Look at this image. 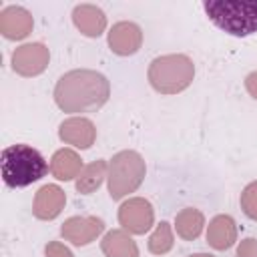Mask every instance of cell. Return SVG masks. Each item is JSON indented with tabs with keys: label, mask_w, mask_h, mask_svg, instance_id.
I'll return each instance as SVG.
<instances>
[{
	"label": "cell",
	"mask_w": 257,
	"mask_h": 257,
	"mask_svg": "<svg viewBox=\"0 0 257 257\" xmlns=\"http://www.w3.org/2000/svg\"><path fill=\"white\" fill-rule=\"evenodd\" d=\"M110 82L104 74L90 68L64 72L54 86V102L64 112H94L106 104Z\"/></svg>",
	"instance_id": "6da1fadb"
},
{
	"label": "cell",
	"mask_w": 257,
	"mask_h": 257,
	"mask_svg": "<svg viewBox=\"0 0 257 257\" xmlns=\"http://www.w3.org/2000/svg\"><path fill=\"white\" fill-rule=\"evenodd\" d=\"M0 167H2L4 183L12 189L28 187V185L36 183L48 171L44 157L30 145L6 147L2 151V157H0Z\"/></svg>",
	"instance_id": "7a4b0ae2"
},
{
	"label": "cell",
	"mask_w": 257,
	"mask_h": 257,
	"mask_svg": "<svg viewBox=\"0 0 257 257\" xmlns=\"http://www.w3.org/2000/svg\"><path fill=\"white\" fill-rule=\"evenodd\" d=\"M203 8L209 20L231 36L257 32V0H207Z\"/></svg>",
	"instance_id": "3957f363"
},
{
	"label": "cell",
	"mask_w": 257,
	"mask_h": 257,
	"mask_svg": "<svg viewBox=\"0 0 257 257\" xmlns=\"http://www.w3.org/2000/svg\"><path fill=\"white\" fill-rule=\"evenodd\" d=\"M149 82L161 94H177L191 86L195 64L187 54H163L149 64Z\"/></svg>",
	"instance_id": "277c9868"
},
{
	"label": "cell",
	"mask_w": 257,
	"mask_h": 257,
	"mask_svg": "<svg viewBox=\"0 0 257 257\" xmlns=\"http://www.w3.org/2000/svg\"><path fill=\"white\" fill-rule=\"evenodd\" d=\"M145 159L137 151H118L108 163V193L114 201L135 193L145 181Z\"/></svg>",
	"instance_id": "5b68a950"
},
{
	"label": "cell",
	"mask_w": 257,
	"mask_h": 257,
	"mask_svg": "<svg viewBox=\"0 0 257 257\" xmlns=\"http://www.w3.org/2000/svg\"><path fill=\"white\" fill-rule=\"evenodd\" d=\"M118 223L131 235H145L155 223V209L143 197H131L118 207Z\"/></svg>",
	"instance_id": "8992f818"
},
{
	"label": "cell",
	"mask_w": 257,
	"mask_h": 257,
	"mask_svg": "<svg viewBox=\"0 0 257 257\" xmlns=\"http://www.w3.org/2000/svg\"><path fill=\"white\" fill-rule=\"evenodd\" d=\"M48 62H50V50L42 42H28L12 52V70L26 78L42 74Z\"/></svg>",
	"instance_id": "52a82bcc"
},
{
	"label": "cell",
	"mask_w": 257,
	"mask_h": 257,
	"mask_svg": "<svg viewBox=\"0 0 257 257\" xmlns=\"http://www.w3.org/2000/svg\"><path fill=\"white\" fill-rule=\"evenodd\" d=\"M102 231H104V221L98 217H92V215L68 217L60 227V235L64 237V241H70L76 247L92 243Z\"/></svg>",
	"instance_id": "ba28073f"
},
{
	"label": "cell",
	"mask_w": 257,
	"mask_h": 257,
	"mask_svg": "<svg viewBox=\"0 0 257 257\" xmlns=\"http://www.w3.org/2000/svg\"><path fill=\"white\" fill-rule=\"evenodd\" d=\"M106 40H108V48L114 54L131 56V54L139 52V48L143 44V30L139 24H135L131 20H122V22L112 24Z\"/></svg>",
	"instance_id": "9c48e42d"
},
{
	"label": "cell",
	"mask_w": 257,
	"mask_h": 257,
	"mask_svg": "<svg viewBox=\"0 0 257 257\" xmlns=\"http://www.w3.org/2000/svg\"><path fill=\"white\" fill-rule=\"evenodd\" d=\"M58 137L66 145H72L76 149H90L96 141V126L92 120L84 116H70L60 122L58 126Z\"/></svg>",
	"instance_id": "30bf717a"
},
{
	"label": "cell",
	"mask_w": 257,
	"mask_h": 257,
	"mask_svg": "<svg viewBox=\"0 0 257 257\" xmlns=\"http://www.w3.org/2000/svg\"><path fill=\"white\" fill-rule=\"evenodd\" d=\"M64 203H66V195L58 185H44L34 195L32 213L36 219L52 221L62 213Z\"/></svg>",
	"instance_id": "8fae6325"
},
{
	"label": "cell",
	"mask_w": 257,
	"mask_h": 257,
	"mask_svg": "<svg viewBox=\"0 0 257 257\" xmlns=\"http://www.w3.org/2000/svg\"><path fill=\"white\" fill-rule=\"evenodd\" d=\"M32 14L22 6H6L0 12V32L8 40H22L32 32Z\"/></svg>",
	"instance_id": "7c38bea8"
},
{
	"label": "cell",
	"mask_w": 257,
	"mask_h": 257,
	"mask_svg": "<svg viewBox=\"0 0 257 257\" xmlns=\"http://www.w3.org/2000/svg\"><path fill=\"white\" fill-rule=\"evenodd\" d=\"M72 22L80 30V34L98 38L106 28V14L96 4H78L72 10Z\"/></svg>",
	"instance_id": "4fadbf2b"
},
{
	"label": "cell",
	"mask_w": 257,
	"mask_h": 257,
	"mask_svg": "<svg viewBox=\"0 0 257 257\" xmlns=\"http://www.w3.org/2000/svg\"><path fill=\"white\" fill-rule=\"evenodd\" d=\"M235 241H237L235 219L231 215H215L207 227V243L217 251H225L233 247Z\"/></svg>",
	"instance_id": "5bb4252c"
},
{
	"label": "cell",
	"mask_w": 257,
	"mask_h": 257,
	"mask_svg": "<svg viewBox=\"0 0 257 257\" xmlns=\"http://www.w3.org/2000/svg\"><path fill=\"white\" fill-rule=\"evenodd\" d=\"M104 257H139V247L124 229H110L100 241Z\"/></svg>",
	"instance_id": "9a60e30c"
},
{
	"label": "cell",
	"mask_w": 257,
	"mask_h": 257,
	"mask_svg": "<svg viewBox=\"0 0 257 257\" xmlns=\"http://www.w3.org/2000/svg\"><path fill=\"white\" fill-rule=\"evenodd\" d=\"M82 159L72 149H60L50 159V173L58 181H72L82 171Z\"/></svg>",
	"instance_id": "2e32d148"
},
{
	"label": "cell",
	"mask_w": 257,
	"mask_h": 257,
	"mask_svg": "<svg viewBox=\"0 0 257 257\" xmlns=\"http://www.w3.org/2000/svg\"><path fill=\"white\" fill-rule=\"evenodd\" d=\"M205 227V217L195 207H185L175 215V229L177 235L185 241H195Z\"/></svg>",
	"instance_id": "e0dca14e"
},
{
	"label": "cell",
	"mask_w": 257,
	"mask_h": 257,
	"mask_svg": "<svg viewBox=\"0 0 257 257\" xmlns=\"http://www.w3.org/2000/svg\"><path fill=\"white\" fill-rule=\"evenodd\" d=\"M106 171H108V165H106V161H102V159L88 163V165L80 171V175L76 177V183H74V185H76V191L82 193V195H90L92 191H96V189L100 187V183H102L104 177H106Z\"/></svg>",
	"instance_id": "ac0fdd59"
},
{
	"label": "cell",
	"mask_w": 257,
	"mask_h": 257,
	"mask_svg": "<svg viewBox=\"0 0 257 257\" xmlns=\"http://www.w3.org/2000/svg\"><path fill=\"white\" fill-rule=\"evenodd\" d=\"M173 245H175V237H173L171 223L161 221L149 237V251L153 255H165L173 249Z\"/></svg>",
	"instance_id": "d6986e66"
},
{
	"label": "cell",
	"mask_w": 257,
	"mask_h": 257,
	"mask_svg": "<svg viewBox=\"0 0 257 257\" xmlns=\"http://www.w3.org/2000/svg\"><path fill=\"white\" fill-rule=\"evenodd\" d=\"M239 201H241V209H243V213H245L249 219L257 221V181L249 183V185L243 189Z\"/></svg>",
	"instance_id": "ffe728a7"
},
{
	"label": "cell",
	"mask_w": 257,
	"mask_h": 257,
	"mask_svg": "<svg viewBox=\"0 0 257 257\" xmlns=\"http://www.w3.org/2000/svg\"><path fill=\"white\" fill-rule=\"evenodd\" d=\"M44 255L46 257H74L72 251L60 241H50L46 245V249H44Z\"/></svg>",
	"instance_id": "44dd1931"
},
{
	"label": "cell",
	"mask_w": 257,
	"mask_h": 257,
	"mask_svg": "<svg viewBox=\"0 0 257 257\" xmlns=\"http://www.w3.org/2000/svg\"><path fill=\"white\" fill-rule=\"evenodd\" d=\"M235 257H257V239L247 237L237 245Z\"/></svg>",
	"instance_id": "7402d4cb"
},
{
	"label": "cell",
	"mask_w": 257,
	"mask_h": 257,
	"mask_svg": "<svg viewBox=\"0 0 257 257\" xmlns=\"http://www.w3.org/2000/svg\"><path fill=\"white\" fill-rule=\"evenodd\" d=\"M245 88H247V92L257 100V70H253V72H249V74L245 76Z\"/></svg>",
	"instance_id": "603a6c76"
},
{
	"label": "cell",
	"mask_w": 257,
	"mask_h": 257,
	"mask_svg": "<svg viewBox=\"0 0 257 257\" xmlns=\"http://www.w3.org/2000/svg\"><path fill=\"white\" fill-rule=\"evenodd\" d=\"M189 257H213L211 253H193V255H189Z\"/></svg>",
	"instance_id": "cb8c5ba5"
}]
</instances>
